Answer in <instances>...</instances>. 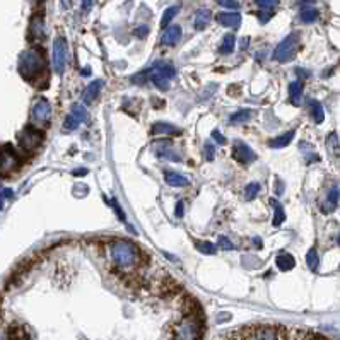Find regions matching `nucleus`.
<instances>
[{
  "label": "nucleus",
  "instance_id": "nucleus-1",
  "mask_svg": "<svg viewBox=\"0 0 340 340\" xmlns=\"http://www.w3.org/2000/svg\"><path fill=\"white\" fill-rule=\"evenodd\" d=\"M219 340H291L289 332L282 325L272 323H253L224 333Z\"/></svg>",
  "mask_w": 340,
  "mask_h": 340
},
{
  "label": "nucleus",
  "instance_id": "nucleus-2",
  "mask_svg": "<svg viewBox=\"0 0 340 340\" xmlns=\"http://www.w3.org/2000/svg\"><path fill=\"white\" fill-rule=\"evenodd\" d=\"M109 260L120 270H135L140 265V252L134 243L127 239H118L108 247Z\"/></svg>",
  "mask_w": 340,
  "mask_h": 340
},
{
  "label": "nucleus",
  "instance_id": "nucleus-3",
  "mask_svg": "<svg viewBox=\"0 0 340 340\" xmlns=\"http://www.w3.org/2000/svg\"><path fill=\"white\" fill-rule=\"evenodd\" d=\"M45 70V59L41 51L29 48L19 56V74L26 81H36Z\"/></svg>",
  "mask_w": 340,
  "mask_h": 340
},
{
  "label": "nucleus",
  "instance_id": "nucleus-4",
  "mask_svg": "<svg viewBox=\"0 0 340 340\" xmlns=\"http://www.w3.org/2000/svg\"><path fill=\"white\" fill-rule=\"evenodd\" d=\"M171 340H202V323L197 316L180 318L171 330Z\"/></svg>",
  "mask_w": 340,
  "mask_h": 340
},
{
  "label": "nucleus",
  "instance_id": "nucleus-5",
  "mask_svg": "<svg viewBox=\"0 0 340 340\" xmlns=\"http://www.w3.org/2000/svg\"><path fill=\"white\" fill-rule=\"evenodd\" d=\"M147 77L154 82V86L161 89V91H168L169 81L175 77V69L173 65L166 64V62H158L154 67L147 70Z\"/></svg>",
  "mask_w": 340,
  "mask_h": 340
},
{
  "label": "nucleus",
  "instance_id": "nucleus-6",
  "mask_svg": "<svg viewBox=\"0 0 340 340\" xmlns=\"http://www.w3.org/2000/svg\"><path fill=\"white\" fill-rule=\"evenodd\" d=\"M51 118V104L46 98L40 96L34 99L33 106H31V123L36 128H43L48 125Z\"/></svg>",
  "mask_w": 340,
  "mask_h": 340
},
{
  "label": "nucleus",
  "instance_id": "nucleus-7",
  "mask_svg": "<svg viewBox=\"0 0 340 340\" xmlns=\"http://www.w3.org/2000/svg\"><path fill=\"white\" fill-rule=\"evenodd\" d=\"M297 46H299V36L296 33L289 34L287 38H284L277 45V48L274 50V60L280 62V64H286V62H291L294 59Z\"/></svg>",
  "mask_w": 340,
  "mask_h": 340
},
{
  "label": "nucleus",
  "instance_id": "nucleus-8",
  "mask_svg": "<svg viewBox=\"0 0 340 340\" xmlns=\"http://www.w3.org/2000/svg\"><path fill=\"white\" fill-rule=\"evenodd\" d=\"M41 140H43V134H41L36 127H33V125H28V127H26L19 135L21 149L28 150V153H31V150H34L36 147H38V145L41 144Z\"/></svg>",
  "mask_w": 340,
  "mask_h": 340
},
{
  "label": "nucleus",
  "instance_id": "nucleus-9",
  "mask_svg": "<svg viewBox=\"0 0 340 340\" xmlns=\"http://www.w3.org/2000/svg\"><path fill=\"white\" fill-rule=\"evenodd\" d=\"M67 41L64 38H55L53 41V69L56 74H64L65 67H67Z\"/></svg>",
  "mask_w": 340,
  "mask_h": 340
},
{
  "label": "nucleus",
  "instance_id": "nucleus-10",
  "mask_svg": "<svg viewBox=\"0 0 340 340\" xmlns=\"http://www.w3.org/2000/svg\"><path fill=\"white\" fill-rule=\"evenodd\" d=\"M19 159L14 154V150L10 147H5L0 150V175H9L10 171L17 168Z\"/></svg>",
  "mask_w": 340,
  "mask_h": 340
},
{
  "label": "nucleus",
  "instance_id": "nucleus-11",
  "mask_svg": "<svg viewBox=\"0 0 340 340\" xmlns=\"http://www.w3.org/2000/svg\"><path fill=\"white\" fill-rule=\"evenodd\" d=\"M233 154H234V158H236L238 163H241V164H252L253 161L256 159L253 150L250 149L244 142H241V140H236V142H234Z\"/></svg>",
  "mask_w": 340,
  "mask_h": 340
},
{
  "label": "nucleus",
  "instance_id": "nucleus-12",
  "mask_svg": "<svg viewBox=\"0 0 340 340\" xmlns=\"http://www.w3.org/2000/svg\"><path fill=\"white\" fill-rule=\"evenodd\" d=\"M217 23L226 26V28H239L241 26V14L238 12H221L217 14Z\"/></svg>",
  "mask_w": 340,
  "mask_h": 340
},
{
  "label": "nucleus",
  "instance_id": "nucleus-13",
  "mask_svg": "<svg viewBox=\"0 0 340 340\" xmlns=\"http://www.w3.org/2000/svg\"><path fill=\"white\" fill-rule=\"evenodd\" d=\"M103 89V81H92L91 84H89L84 92H82V99H84V103H92L96 101V98L99 96V92H101Z\"/></svg>",
  "mask_w": 340,
  "mask_h": 340
},
{
  "label": "nucleus",
  "instance_id": "nucleus-14",
  "mask_svg": "<svg viewBox=\"0 0 340 340\" xmlns=\"http://www.w3.org/2000/svg\"><path fill=\"white\" fill-rule=\"evenodd\" d=\"M164 180L169 186H175V188H183V186H186L188 183H190L185 175L176 173V171H166L164 173Z\"/></svg>",
  "mask_w": 340,
  "mask_h": 340
},
{
  "label": "nucleus",
  "instance_id": "nucleus-15",
  "mask_svg": "<svg viewBox=\"0 0 340 340\" xmlns=\"http://www.w3.org/2000/svg\"><path fill=\"white\" fill-rule=\"evenodd\" d=\"M180 40H181V28H180V26H169V28L164 31L163 38H161L163 45H166V46L176 45Z\"/></svg>",
  "mask_w": 340,
  "mask_h": 340
},
{
  "label": "nucleus",
  "instance_id": "nucleus-16",
  "mask_svg": "<svg viewBox=\"0 0 340 340\" xmlns=\"http://www.w3.org/2000/svg\"><path fill=\"white\" fill-rule=\"evenodd\" d=\"M153 134H154V135H173V134L180 135L181 130L176 128L175 125H171V123L158 122V123L153 125Z\"/></svg>",
  "mask_w": 340,
  "mask_h": 340
},
{
  "label": "nucleus",
  "instance_id": "nucleus-17",
  "mask_svg": "<svg viewBox=\"0 0 340 340\" xmlns=\"http://www.w3.org/2000/svg\"><path fill=\"white\" fill-rule=\"evenodd\" d=\"M294 132H287V134H282V135H279V137H275V139H272L270 142H269V147H272V149H282V147H286V145H289L291 144V140L294 139Z\"/></svg>",
  "mask_w": 340,
  "mask_h": 340
},
{
  "label": "nucleus",
  "instance_id": "nucleus-18",
  "mask_svg": "<svg viewBox=\"0 0 340 340\" xmlns=\"http://www.w3.org/2000/svg\"><path fill=\"white\" fill-rule=\"evenodd\" d=\"M211 19H212L211 10H209V9H200L197 12V15H195V29H198V31L205 29L207 26H209V23H211Z\"/></svg>",
  "mask_w": 340,
  "mask_h": 340
},
{
  "label": "nucleus",
  "instance_id": "nucleus-19",
  "mask_svg": "<svg viewBox=\"0 0 340 340\" xmlns=\"http://www.w3.org/2000/svg\"><path fill=\"white\" fill-rule=\"evenodd\" d=\"M308 106H310V115H311V118L315 120L316 123H322L323 120H325V113H323V106L320 104V101H316V99H310Z\"/></svg>",
  "mask_w": 340,
  "mask_h": 340
},
{
  "label": "nucleus",
  "instance_id": "nucleus-20",
  "mask_svg": "<svg viewBox=\"0 0 340 340\" xmlns=\"http://www.w3.org/2000/svg\"><path fill=\"white\" fill-rule=\"evenodd\" d=\"M277 267L282 270V272H287V270H292L296 265V260L294 256L289 255V253H280L279 256H277Z\"/></svg>",
  "mask_w": 340,
  "mask_h": 340
},
{
  "label": "nucleus",
  "instance_id": "nucleus-21",
  "mask_svg": "<svg viewBox=\"0 0 340 340\" xmlns=\"http://www.w3.org/2000/svg\"><path fill=\"white\" fill-rule=\"evenodd\" d=\"M158 156L159 158H164V159H169V161H181V158L178 156L176 153H175V149L171 147L169 145V142H163L159 145V149H158Z\"/></svg>",
  "mask_w": 340,
  "mask_h": 340
},
{
  "label": "nucleus",
  "instance_id": "nucleus-22",
  "mask_svg": "<svg viewBox=\"0 0 340 340\" xmlns=\"http://www.w3.org/2000/svg\"><path fill=\"white\" fill-rule=\"evenodd\" d=\"M301 96H303V82L301 81H294L289 84V98L292 104H299L301 103Z\"/></svg>",
  "mask_w": 340,
  "mask_h": 340
},
{
  "label": "nucleus",
  "instance_id": "nucleus-23",
  "mask_svg": "<svg viewBox=\"0 0 340 340\" xmlns=\"http://www.w3.org/2000/svg\"><path fill=\"white\" fill-rule=\"evenodd\" d=\"M291 340H330V338L323 337L320 333L310 332V330H297L294 332V335L291 337Z\"/></svg>",
  "mask_w": 340,
  "mask_h": 340
},
{
  "label": "nucleus",
  "instance_id": "nucleus-24",
  "mask_svg": "<svg viewBox=\"0 0 340 340\" xmlns=\"http://www.w3.org/2000/svg\"><path fill=\"white\" fill-rule=\"evenodd\" d=\"M180 12V5H173V7H168L164 10V14H163V19H161V28H168L169 26V23L173 21V17Z\"/></svg>",
  "mask_w": 340,
  "mask_h": 340
},
{
  "label": "nucleus",
  "instance_id": "nucleus-25",
  "mask_svg": "<svg viewBox=\"0 0 340 340\" xmlns=\"http://www.w3.org/2000/svg\"><path fill=\"white\" fill-rule=\"evenodd\" d=\"M306 263L310 267V270L316 272L318 267H320V256H318V252L315 248H311L310 252L306 253Z\"/></svg>",
  "mask_w": 340,
  "mask_h": 340
},
{
  "label": "nucleus",
  "instance_id": "nucleus-26",
  "mask_svg": "<svg viewBox=\"0 0 340 340\" xmlns=\"http://www.w3.org/2000/svg\"><path fill=\"white\" fill-rule=\"evenodd\" d=\"M338 198H340L338 188H333V190H332L330 193H328V198H327V203H325V212H332L333 209L337 207Z\"/></svg>",
  "mask_w": 340,
  "mask_h": 340
},
{
  "label": "nucleus",
  "instance_id": "nucleus-27",
  "mask_svg": "<svg viewBox=\"0 0 340 340\" xmlns=\"http://www.w3.org/2000/svg\"><path fill=\"white\" fill-rule=\"evenodd\" d=\"M70 115H72V117H74V118H75L79 123H82V122H84V120L87 118V111H86V108L82 106V104H79V103H74V104H72Z\"/></svg>",
  "mask_w": 340,
  "mask_h": 340
},
{
  "label": "nucleus",
  "instance_id": "nucleus-28",
  "mask_svg": "<svg viewBox=\"0 0 340 340\" xmlns=\"http://www.w3.org/2000/svg\"><path fill=\"white\" fill-rule=\"evenodd\" d=\"M31 33L36 40H41L45 36V28H43V21L40 17L33 19V23H31Z\"/></svg>",
  "mask_w": 340,
  "mask_h": 340
},
{
  "label": "nucleus",
  "instance_id": "nucleus-29",
  "mask_svg": "<svg viewBox=\"0 0 340 340\" xmlns=\"http://www.w3.org/2000/svg\"><path fill=\"white\" fill-rule=\"evenodd\" d=\"M234 36L233 34H226L224 36V40H222V45L219 46V51L221 53H224V55H228V53H231V51L234 50Z\"/></svg>",
  "mask_w": 340,
  "mask_h": 340
},
{
  "label": "nucleus",
  "instance_id": "nucleus-30",
  "mask_svg": "<svg viewBox=\"0 0 340 340\" xmlns=\"http://www.w3.org/2000/svg\"><path fill=\"white\" fill-rule=\"evenodd\" d=\"M250 118H252V113H250L248 109H241V111L233 113L231 117H229V122L231 123H244V122H248Z\"/></svg>",
  "mask_w": 340,
  "mask_h": 340
},
{
  "label": "nucleus",
  "instance_id": "nucleus-31",
  "mask_svg": "<svg viewBox=\"0 0 340 340\" xmlns=\"http://www.w3.org/2000/svg\"><path fill=\"white\" fill-rule=\"evenodd\" d=\"M270 203L274 205V211H275V216H274V226H280L286 219V214L282 211V205L277 200H270Z\"/></svg>",
  "mask_w": 340,
  "mask_h": 340
},
{
  "label": "nucleus",
  "instance_id": "nucleus-32",
  "mask_svg": "<svg viewBox=\"0 0 340 340\" xmlns=\"http://www.w3.org/2000/svg\"><path fill=\"white\" fill-rule=\"evenodd\" d=\"M299 15H301L303 23H315L320 14H318L316 9H303Z\"/></svg>",
  "mask_w": 340,
  "mask_h": 340
},
{
  "label": "nucleus",
  "instance_id": "nucleus-33",
  "mask_svg": "<svg viewBox=\"0 0 340 340\" xmlns=\"http://www.w3.org/2000/svg\"><path fill=\"white\" fill-rule=\"evenodd\" d=\"M258 192H260V185L258 183H248L247 185V188H244V198L247 200H253V198L258 195Z\"/></svg>",
  "mask_w": 340,
  "mask_h": 340
},
{
  "label": "nucleus",
  "instance_id": "nucleus-34",
  "mask_svg": "<svg viewBox=\"0 0 340 340\" xmlns=\"http://www.w3.org/2000/svg\"><path fill=\"white\" fill-rule=\"evenodd\" d=\"M197 250L200 253H205V255H214L216 253L217 247H214V243H209V241H200L197 243Z\"/></svg>",
  "mask_w": 340,
  "mask_h": 340
},
{
  "label": "nucleus",
  "instance_id": "nucleus-35",
  "mask_svg": "<svg viewBox=\"0 0 340 340\" xmlns=\"http://www.w3.org/2000/svg\"><path fill=\"white\" fill-rule=\"evenodd\" d=\"M79 122L72 117V115H67V118H65V123H64V128L67 130V132H72V130H75L77 127H79Z\"/></svg>",
  "mask_w": 340,
  "mask_h": 340
},
{
  "label": "nucleus",
  "instance_id": "nucleus-36",
  "mask_svg": "<svg viewBox=\"0 0 340 340\" xmlns=\"http://www.w3.org/2000/svg\"><path fill=\"white\" fill-rule=\"evenodd\" d=\"M255 4L263 10H272L279 4V0H255Z\"/></svg>",
  "mask_w": 340,
  "mask_h": 340
},
{
  "label": "nucleus",
  "instance_id": "nucleus-37",
  "mask_svg": "<svg viewBox=\"0 0 340 340\" xmlns=\"http://www.w3.org/2000/svg\"><path fill=\"white\" fill-rule=\"evenodd\" d=\"M203 156H205L207 161H214V156H216V149H214L212 142H205L203 145Z\"/></svg>",
  "mask_w": 340,
  "mask_h": 340
},
{
  "label": "nucleus",
  "instance_id": "nucleus-38",
  "mask_svg": "<svg viewBox=\"0 0 340 340\" xmlns=\"http://www.w3.org/2000/svg\"><path fill=\"white\" fill-rule=\"evenodd\" d=\"M327 147H328V150H330L332 154H335V153H337L338 140H337V135H335V134H332L330 137H328V140H327Z\"/></svg>",
  "mask_w": 340,
  "mask_h": 340
},
{
  "label": "nucleus",
  "instance_id": "nucleus-39",
  "mask_svg": "<svg viewBox=\"0 0 340 340\" xmlns=\"http://www.w3.org/2000/svg\"><path fill=\"white\" fill-rule=\"evenodd\" d=\"M217 248H222V250H234V244L229 241L228 238L224 236H219L217 239Z\"/></svg>",
  "mask_w": 340,
  "mask_h": 340
},
{
  "label": "nucleus",
  "instance_id": "nucleus-40",
  "mask_svg": "<svg viewBox=\"0 0 340 340\" xmlns=\"http://www.w3.org/2000/svg\"><path fill=\"white\" fill-rule=\"evenodd\" d=\"M217 4L222 5V7H226V9H233V10L239 9V4L236 2V0H217Z\"/></svg>",
  "mask_w": 340,
  "mask_h": 340
},
{
  "label": "nucleus",
  "instance_id": "nucleus-41",
  "mask_svg": "<svg viewBox=\"0 0 340 340\" xmlns=\"http://www.w3.org/2000/svg\"><path fill=\"white\" fill-rule=\"evenodd\" d=\"M111 205H113V209H115V212H117L118 216H120V219H122V222H127V217H125V214H123V211H122V207H120V203L113 200Z\"/></svg>",
  "mask_w": 340,
  "mask_h": 340
},
{
  "label": "nucleus",
  "instance_id": "nucleus-42",
  "mask_svg": "<svg viewBox=\"0 0 340 340\" xmlns=\"http://www.w3.org/2000/svg\"><path fill=\"white\" fill-rule=\"evenodd\" d=\"M272 15H274V12H272V10H260V12H258V19L261 21V23H267V21H269Z\"/></svg>",
  "mask_w": 340,
  "mask_h": 340
},
{
  "label": "nucleus",
  "instance_id": "nucleus-43",
  "mask_svg": "<svg viewBox=\"0 0 340 340\" xmlns=\"http://www.w3.org/2000/svg\"><path fill=\"white\" fill-rule=\"evenodd\" d=\"M147 33H149V28H147V26H139V28L134 31V34H135V36H139V38H144V36H147Z\"/></svg>",
  "mask_w": 340,
  "mask_h": 340
},
{
  "label": "nucleus",
  "instance_id": "nucleus-44",
  "mask_svg": "<svg viewBox=\"0 0 340 340\" xmlns=\"http://www.w3.org/2000/svg\"><path fill=\"white\" fill-rule=\"evenodd\" d=\"M212 137H214V140H216L217 144H226V139H224V135L219 132V130H214L212 132Z\"/></svg>",
  "mask_w": 340,
  "mask_h": 340
},
{
  "label": "nucleus",
  "instance_id": "nucleus-45",
  "mask_svg": "<svg viewBox=\"0 0 340 340\" xmlns=\"http://www.w3.org/2000/svg\"><path fill=\"white\" fill-rule=\"evenodd\" d=\"M183 212H185V203H183L181 200L176 203V209H175V214L176 217H183Z\"/></svg>",
  "mask_w": 340,
  "mask_h": 340
},
{
  "label": "nucleus",
  "instance_id": "nucleus-46",
  "mask_svg": "<svg viewBox=\"0 0 340 340\" xmlns=\"http://www.w3.org/2000/svg\"><path fill=\"white\" fill-rule=\"evenodd\" d=\"M92 7V0H82V10L87 12V10H91Z\"/></svg>",
  "mask_w": 340,
  "mask_h": 340
},
{
  "label": "nucleus",
  "instance_id": "nucleus-47",
  "mask_svg": "<svg viewBox=\"0 0 340 340\" xmlns=\"http://www.w3.org/2000/svg\"><path fill=\"white\" fill-rule=\"evenodd\" d=\"M86 173H87L86 169H79V171H77V169H75V171H74V175H75V176H84V175H86Z\"/></svg>",
  "mask_w": 340,
  "mask_h": 340
},
{
  "label": "nucleus",
  "instance_id": "nucleus-48",
  "mask_svg": "<svg viewBox=\"0 0 340 340\" xmlns=\"http://www.w3.org/2000/svg\"><path fill=\"white\" fill-rule=\"evenodd\" d=\"M299 2H301V4H311L313 0H299Z\"/></svg>",
  "mask_w": 340,
  "mask_h": 340
},
{
  "label": "nucleus",
  "instance_id": "nucleus-49",
  "mask_svg": "<svg viewBox=\"0 0 340 340\" xmlns=\"http://www.w3.org/2000/svg\"><path fill=\"white\" fill-rule=\"evenodd\" d=\"M337 241H338V244H340V236H338V239H337Z\"/></svg>",
  "mask_w": 340,
  "mask_h": 340
}]
</instances>
